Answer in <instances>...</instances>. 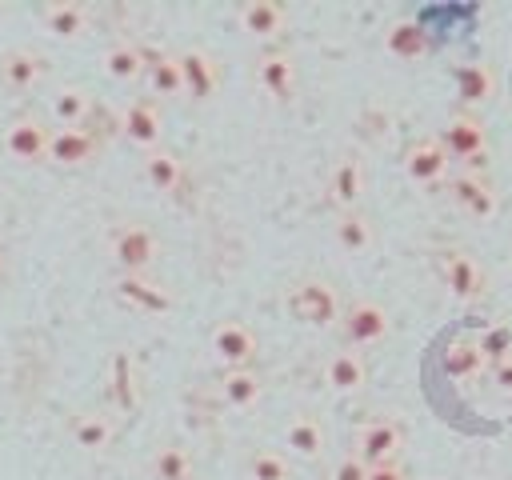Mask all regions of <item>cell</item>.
I'll use <instances>...</instances> for the list:
<instances>
[{
    "label": "cell",
    "mask_w": 512,
    "mask_h": 480,
    "mask_svg": "<svg viewBox=\"0 0 512 480\" xmlns=\"http://www.w3.org/2000/svg\"><path fill=\"white\" fill-rule=\"evenodd\" d=\"M440 144H444L448 160H464L468 172L484 168V156H488V132H484L480 116H472V112H456V116H448L444 128H440Z\"/></svg>",
    "instance_id": "1"
},
{
    "label": "cell",
    "mask_w": 512,
    "mask_h": 480,
    "mask_svg": "<svg viewBox=\"0 0 512 480\" xmlns=\"http://www.w3.org/2000/svg\"><path fill=\"white\" fill-rule=\"evenodd\" d=\"M108 248H112V260L120 264V276H148V268L160 256V244H156L152 228H144V224H120L112 232Z\"/></svg>",
    "instance_id": "2"
},
{
    "label": "cell",
    "mask_w": 512,
    "mask_h": 480,
    "mask_svg": "<svg viewBox=\"0 0 512 480\" xmlns=\"http://www.w3.org/2000/svg\"><path fill=\"white\" fill-rule=\"evenodd\" d=\"M288 308H292L296 320H304V324H312V328H328V324L340 320L336 288H332L328 280H316V276L300 280V284L288 292Z\"/></svg>",
    "instance_id": "3"
},
{
    "label": "cell",
    "mask_w": 512,
    "mask_h": 480,
    "mask_svg": "<svg viewBox=\"0 0 512 480\" xmlns=\"http://www.w3.org/2000/svg\"><path fill=\"white\" fill-rule=\"evenodd\" d=\"M404 448V428L396 420H368L356 428V456L368 464V468H380V464H396Z\"/></svg>",
    "instance_id": "4"
},
{
    "label": "cell",
    "mask_w": 512,
    "mask_h": 480,
    "mask_svg": "<svg viewBox=\"0 0 512 480\" xmlns=\"http://www.w3.org/2000/svg\"><path fill=\"white\" fill-rule=\"evenodd\" d=\"M48 144H52V132L40 116H16L8 128H4V152L20 164H36V160H48Z\"/></svg>",
    "instance_id": "5"
},
{
    "label": "cell",
    "mask_w": 512,
    "mask_h": 480,
    "mask_svg": "<svg viewBox=\"0 0 512 480\" xmlns=\"http://www.w3.org/2000/svg\"><path fill=\"white\" fill-rule=\"evenodd\" d=\"M440 272H444L448 292H452L460 304L480 300L484 288H488V276H484V268L476 264V256H468V252H460V248H452V252L440 256Z\"/></svg>",
    "instance_id": "6"
},
{
    "label": "cell",
    "mask_w": 512,
    "mask_h": 480,
    "mask_svg": "<svg viewBox=\"0 0 512 480\" xmlns=\"http://www.w3.org/2000/svg\"><path fill=\"white\" fill-rule=\"evenodd\" d=\"M340 324H344V336H348L356 348L380 344V340L388 336V312H384V304H376V300H352V304L340 312Z\"/></svg>",
    "instance_id": "7"
},
{
    "label": "cell",
    "mask_w": 512,
    "mask_h": 480,
    "mask_svg": "<svg viewBox=\"0 0 512 480\" xmlns=\"http://www.w3.org/2000/svg\"><path fill=\"white\" fill-rule=\"evenodd\" d=\"M180 76H184V96L188 100H208L220 88V64L204 48H184L180 52Z\"/></svg>",
    "instance_id": "8"
},
{
    "label": "cell",
    "mask_w": 512,
    "mask_h": 480,
    "mask_svg": "<svg viewBox=\"0 0 512 480\" xmlns=\"http://www.w3.org/2000/svg\"><path fill=\"white\" fill-rule=\"evenodd\" d=\"M116 300L148 316L172 312V292L152 276H116Z\"/></svg>",
    "instance_id": "9"
},
{
    "label": "cell",
    "mask_w": 512,
    "mask_h": 480,
    "mask_svg": "<svg viewBox=\"0 0 512 480\" xmlns=\"http://www.w3.org/2000/svg\"><path fill=\"white\" fill-rule=\"evenodd\" d=\"M212 356L224 368H248L252 356H256V332L248 324H240V320H224L212 332Z\"/></svg>",
    "instance_id": "10"
},
{
    "label": "cell",
    "mask_w": 512,
    "mask_h": 480,
    "mask_svg": "<svg viewBox=\"0 0 512 480\" xmlns=\"http://www.w3.org/2000/svg\"><path fill=\"white\" fill-rule=\"evenodd\" d=\"M160 128H164V120H160V108H156L152 100H128V104H124V112H120V132H124L136 148H144V152L160 148Z\"/></svg>",
    "instance_id": "11"
},
{
    "label": "cell",
    "mask_w": 512,
    "mask_h": 480,
    "mask_svg": "<svg viewBox=\"0 0 512 480\" xmlns=\"http://www.w3.org/2000/svg\"><path fill=\"white\" fill-rule=\"evenodd\" d=\"M448 192L456 200V208H464L472 220H492L496 216V192L480 172H460L448 180Z\"/></svg>",
    "instance_id": "12"
},
{
    "label": "cell",
    "mask_w": 512,
    "mask_h": 480,
    "mask_svg": "<svg viewBox=\"0 0 512 480\" xmlns=\"http://www.w3.org/2000/svg\"><path fill=\"white\" fill-rule=\"evenodd\" d=\"M448 152L440 140H416L408 152H404V176L412 184H440L448 176Z\"/></svg>",
    "instance_id": "13"
},
{
    "label": "cell",
    "mask_w": 512,
    "mask_h": 480,
    "mask_svg": "<svg viewBox=\"0 0 512 480\" xmlns=\"http://www.w3.org/2000/svg\"><path fill=\"white\" fill-rule=\"evenodd\" d=\"M364 184H368L364 160L344 156V160H336V168L328 172V200H332L340 212H352V208L360 204V196H364Z\"/></svg>",
    "instance_id": "14"
},
{
    "label": "cell",
    "mask_w": 512,
    "mask_h": 480,
    "mask_svg": "<svg viewBox=\"0 0 512 480\" xmlns=\"http://www.w3.org/2000/svg\"><path fill=\"white\" fill-rule=\"evenodd\" d=\"M256 84L272 96V100H292L296 92V64L288 52H260L256 60Z\"/></svg>",
    "instance_id": "15"
},
{
    "label": "cell",
    "mask_w": 512,
    "mask_h": 480,
    "mask_svg": "<svg viewBox=\"0 0 512 480\" xmlns=\"http://www.w3.org/2000/svg\"><path fill=\"white\" fill-rule=\"evenodd\" d=\"M96 156V136L88 128H56L48 144V160L60 168H80Z\"/></svg>",
    "instance_id": "16"
},
{
    "label": "cell",
    "mask_w": 512,
    "mask_h": 480,
    "mask_svg": "<svg viewBox=\"0 0 512 480\" xmlns=\"http://www.w3.org/2000/svg\"><path fill=\"white\" fill-rule=\"evenodd\" d=\"M284 24H288V12H284V4H276V0H248V4L240 8V28H244L252 40H276V36L284 32Z\"/></svg>",
    "instance_id": "17"
},
{
    "label": "cell",
    "mask_w": 512,
    "mask_h": 480,
    "mask_svg": "<svg viewBox=\"0 0 512 480\" xmlns=\"http://www.w3.org/2000/svg\"><path fill=\"white\" fill-rule=\"evenodd\" d=\"M0 76L8 88L16 92H32L40 80H44V56L32 52V48H12L0 56Z\"/></svg>",
    "instance_id": "18"
},
{
    "label": "cell",
    "mask_w": 512,
    "mask_h": 480,
    "mask_svg": "<svg viewBox=\"0 0 512 480\" xmlns=\"http://www.w3.org/2000/svg\"><path fill=\"white\" fill-rule=\"evenodd\" d=\"M100 68H104V76H112L116 84H132V80H140V76H144L148 56H144V48H136L132 40H116V44H108V48H104Z\"/></svg>",
    "instance_id": "19"
},
{
    "label": "cell",
    "mask_w": 512,
    "mask_h": 480,
    "mask_svg": "<svg viewBox=\"0 0 512 480\" xmlns=\"http://www.w3.org/2000/svg\"><path fill=\"white\" fill-rule=\"evenodd\" d=\"M324 384L332 392H360L368 384V364L360 352L344 348V352H332L328 364H324Z\"/></svg>",
    "instance_id": "20"
},
{
    "label": "cell",
    "mask_w": 512,
    "mask_h": 480,
    "mask_svg": "<svg viewBox=\"0 0 512 480\" xmlns=\"http://www.w3.org/2000/svg\"><path fill=\"white\" fill-rule=\"evenodd\" d=\"M452 80H456V96L464 100V104H488L492 96H496V72L484 64V60H468V64H460L456 72H452Z\"/></svg>",
    "instance_id": "21"
},
{
    "label": "cell",
    "mask_w": 512,
    "mask_h": 480,
    "mask_svg": "<svg viewBox=\"0 0 512 480\" xmlns=\"http://www.w3.org/2000/svg\"><path fill=\"white\" fill-rule=\"evenodd\" d=\"M332 236H336V244H340L348 256H364V252L376 244V228H372V220H368L360 208H352V212H336Z\"/></svg>",
    "instance_id": "22"
},
{
    "label": "cell",
    "mask_w": 512,
    "mask_h": 480,
    "mask_svg": "<svg viewBox=\"0 0 512 480\" xmlns=\"http://www.w3.org/2000/svg\"><path fill=\"white\" fill-rule=\"evenodd\" d=\"M440 364H444V372L452 376V380H476L480 372H484V352H480V344L476 340H468V336H456V340H448L444 344V352H440Z\"/></svg>",
    "instance_id": "23"
},
{
    "label": "cell",
    "mask_w": 512,
    "mask_h": 480,
    "mask_svg": "<svg viewBox=\"0 0 512 480\" xmlns=\"http://www.w3.org/2000/svg\"><path fill=\"white\" fill-rule=\"evenodd\" d=\"M40 20H44V28H48L56 40H76V36H84V32H88V24H92L88 8H84V4H76V0L48 4V8L40 12Z\"/></svg>",
    "instance_id": "24"
},
{
    "label": "cell",
    "mask_w": 512,
    "mask_h": 480,
    "mask_svg": "<svg viewBox=\"0 0 512 480\" xmlns=\"http://www.w3.org/2000/svg\"><path fill=\"white\" fill-rule=\"evenodd\" d=\"M144 180L156 192H176L184 184V160L168 148H152V152H144Z\"/></svg>",
    "instance_id": "25"
},
{
    "label": "cell",
    "mask_w": 512,
    "mask_h": 480,
    "mask_svg": "<svg viewBox=\"0 0 512 480\" xmlns=\"http://www.w3.org/2000/svg\"><path fill=\"white\" fill-rule=\"evenodd\" d=\"M52 116L64 124V128H80L88 116H92V92L80 88V84H60L52 92Z\"/></svg>",
    "instance_id": "26"
},
{
    "label": "cell",
    "mask_w": 512,
    "mask_h": 480,
    "mask_svg": "<svg viewBox=\"0 0 512 480\" xmlns=\"http://www.w3.org/2000/svg\"><path fill=\"white\" fill-rule=\"evenodd\" d=\"M384 48L388 56L396 60H420L428 52V32L416 24V20H396L388 32H384Z\"/></svg>",
    "instance_id": "27"
},
{
    "label": "cell",
    "mask_w": 512,
    "mask_h": 480,
    "mask_svg": "<svg viewBox=\"0 0 512 480\" xmlns=\"http://www.w3.org/2000/svg\"><path fill=\"white\" fill-rule=\"evenodd\" d=\"M260 392H264V384H260V376L252 368H224L220 396H224L228 408H252L260 400Z\"/></svg>",
    "instance_id": "28"
},
{
    "label": "cell",
    "mask_w": 512,
    "mask_h": 480,
    "mask_svg": "<svg viewBox=\"0 0 512 480\" xmlns=\"http://www.w3.org/2000/svg\"><path fill=\"white\" fill-rule=\"evenodd\" d=\"M284 448L296 452L300 460H316L324 452V424L316 416H296L284 428Z\"/></svg>",
    "instance_id": "29"
},
{
    "label": "cell",
    "mask_w": 512,
    "mask_h": 480,
    "mask_svg": "<svg viewBox=\"0 0 512 480\" xmlns=\"http://www.w3.org/2000/svg\"><path fill=\"white\" fill-rule=\"evenodd\" d=\"M144 80H148L152 96H180V92H184V76H180V56H172V52H156V56H148Z\"/></svg>",
    "instance_id": "30"
},
{
    "label": "cell",
    "mask_w": 512,
    "mask_h": 480,
    "mask_svg": "<svg viewBox=\"0 0 512 480\" xmlns=\"http://www.w3.org/2000/svg\"><path fill=\"white\" fill-rule=\"evenodd\" d=\"M112 420L104 416V412H84V416H76L72 420V440L80 444V448H88V452H100V448H108L112 444Z\"/></svg>",
    "instance_id": "31"
},
{
    "label": "cell",
    "mask_w": 512,
    "mask_h": 480,
    "mask_svg": "<svg viewBox=\"0 0 512 480\" xmlns=\"http://www.w3.org/2000/svg\"><path fill=\"white\" fill-rule=\"evenodd\" d=\"M152 476L156 480H192V452L184 444H164L152 456Z\"/></svg>",
    "instance_id": "32"
},
{
    "label": "cell",
    "mask_w": 512,
    "mask_h": 480,
    "mask_svg": "<svg viewBox=\"0 0 512 480\" xmlns=\"http://www.w3.org/2000/svg\"><path fill=\"white\" fill-rule=\"evenodd\" d=\"M248 480H292V464L276 448H256L248 456Z\"/></svg>",
    "instance_id": "33"
},
{
    "label": "cell",
    "mask_w": 512,
    "mask_h": 480,
    "mask_svg": "<svg viewBox=\"0 0 512 480\" xmlns=\"http://www.w3.org/2000/svg\"><path fill=\"white\" fill-rule=\"evenodd\" d=\"M112 392H116V404L120 408H136V384H132V360L120 352L112 360Z\"/></svg>",
    "instance_id": "34"
},
{
    "label": "cell",
    "mask_w": 512,
    "mask_h": 480,
    "mask_svg": "<svg viewBox=\"0 0 512 480\" xmlns=\"http://www.w3.org/2000/svg\"><path fill=\"white\" fill-rule=\"evenodd\" d=\"M480 352H484V360L488 364H496V360H504V356H512V332L504 328V324H496V328H488L480 340Z\"/></svg>",
    "instance_id": "35"
},
{
    "label": "cell",
    "mask_w": 512,
    "mask_h": 480,
    "mask_svg": "<svg viewBox=\"0 0 512 480\" xmlns=\"http://www.w3.org/2000/svg\"><path fill=\"white\" fill-rule=\"evenodd\" d=\"M332 480H368V464H364L356 452H348V456L332 468Z\"/></svg>",
    "instance_id": "36"
},
{
    "label": "cell",
    "mask_w": 512,
    "mask_h": 480,
    "mask_svg": "<svg viewBox=\"0 0 512 480\" xmlns=\"http://www.w3.org/2000/svg\"><path fill=\"white\" fill-rule=\"evenodd\" d=\"M492 380H496L504 392H512V356H504V360L492 364Z\"/></svg>",
    "instance_id": "37"
},
{
    "label": "cell",
    "mask_w": 512,
    "mask_h": 480,
    "mask_svg": "<svg viewBox=\"0 0 512 480\" xmlns=\"http://www.w3.org/2000/svg\"><path fill=\"white\" fill-rule=\"evenodd\" d=\"M368 480H408L400 464H380V468H368Z\"/></svg>",
    "instance_id": "38"
},
{
    "label": "cell",
    "mask_w": 512,
    "mask_h": 480,
    "mask_svg": "<svg viewBox=\"0 0 512 480\" xmlns=\"http://www.w3.org/2000/svg\"><path fill=\"white\" fill-rule=\"evenodd\" d=\"M0 272H4V252H0Z\"/></svg>",
    "instance_id": "39"
}]
</instances>
